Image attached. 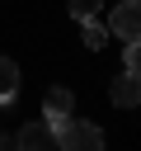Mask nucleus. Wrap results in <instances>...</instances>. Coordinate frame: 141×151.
<instances>
[{
  "instance_id": "1",
  "label": "nucleus",
  "mask_w": 141,
  "mask_h": 151,
  "mask_svg": "<svg viewBox=\"0 0 141 151\" xmlns=\"http://www.w3.org/2000/svg\"><path fill=\"white\" fill-rule=\"evenodd\" d=\"M52 132H56V146L61 151H103V132L94 127V123H85V118H61V123H52Z\"/></svg>"
},
{
  "instance_id": "2",
  "label": "nucleus",
  "mask_w": 141,
  "mask_h": 151,
  "mask_svg": "<svg viewBox=\"0 0 141 151\" xmlns=\"http://www.w3.org/2000/svg\"><path fill=\"white\" fill-rule=\"evenodd\" d=\"M113 33H118L122 42H136V38H141V0H122V5L113 9Z\"/></svg>"
},
{
  "instance_id": "3",
  "label": "nucleus",
  "mask_w": 141,
  "mask_h": 151,
  "mask_svg": "<svg viewBox=\"0 0 141 151\" xmlns=\"http://www.w3.org/2000/svg\"><path fill=\"white\" fill-rule=\"evenodd\" d=\"M14 146H19V151H61V146H56L52 123H28V127H19Z\"/></svg>"
},
{
  "instance_id": "4",
  "label": "nucleus",
  "mask_w": 141,
  "mask_h": 151,
  "mask_svg": "<svg viewBox=\"0 0 141 151\" xmlns=\"http://www.w3.org/2000/svg\"><path fill=\"white\" fill-rule=\"evenodd\" d=\"M136 99H141V76L136 71H122L113 80V104L118 109H136Z\"/></svg>"
},
{
  "instance_id": "5",
  "label": "nucleus",
  "mask_w": 141,
  "mask_h": 151,
  "mask_svg": "<svg viewBox=\"0 0 141 151\" xmlns=\"http://www.w3.org/2000/svg\"><path fill=\"white\" fill-rule=\"evenodd\" d=\"M42 113H47V123H61V118H70V113H75V99H70V90H47V99H42Z\"/></svg>"
},
{
  "instance_id": "6",
  "label": "nucleus",
  "mask_w": 141,
  "mask_h": 151,
  "mask_svg": "<svg viewBox=\"0 0 141 151\" xmlns=\"http://www.w3.org/2000/svg\"><path fill=\"white\" fill-rule=\"evenodd\" d=\"M14 94H19V66L9 57H0V104H9Z\"/></svg>"
},
{
  "instance_id": "7",
  "label": "nucleus",
  "mask_w": 141,
  "mask_h": 151,
  "mask_svg": "<svg viewBox=\"0 0 141 151\" xmlns=\"http://www.w3.org/2000/svg\"><path fill=\"white\" fill-rule=\"evenodd\" d=\"M80 33H85V47L89 52H99L108 42V24H99V19H80Z\"/></svg>"
},
{
  "instance_id": "8",
  "label": "nucleus",
  "mask_w": 141,
  "mask_h": 151,
  "mask_svg": "<svg viewBox=\"0 0 141 151\" xmlns=\"http://www.w3.org/2000/svg\"><path fill=\"white\" fill-rule=\"evenodd\" d=\"M103 0H70V19H99Z\"/></svg>"
},
{
  "instance_id": "9",
  "label": "nucleus",
  "mask_w": 141,
  "mask_h": 151,
  "mask_svg": "<svg viewBox=\"0 0 141 151\" xmlns=\"http://www.w3.org/2000/svg\"><path fill=\"white\" fill-rule=\"evenodd\" d=\"M127 71H141V47L127 42Z\"/></svg>"
},
{
  "instance_id": "10",
  "label": "nucleus",
  "mask_w": 141,
  "mask_h": 151,
  "mask_svg": "<svg viewBox=\"0 0 141 151\" xmlns=\"http://www.w3.org/2000/svg\"><path fill=\"white\" fill-rule=\"evenodd\" d=\"M9 146H14V142H9V137H0V151H9Z\"/></svg>"
}]
</instances>
